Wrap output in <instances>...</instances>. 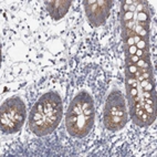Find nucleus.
Listing matches in <instances>:
<instances>
[{"instance_id":"1","label":"nucleus","mask_w":157,"mask_h":157,"mask_svg":"<svg viewBox=\"0 0 157 157\" xmlns=\"http://www.w3.org/2000/svg\"><path fill=\"white\" fill-rule=\"evenodd\" d=\"M125 89L133 123L137 126L154 123L157 102L153 67L125 64Z\"/></svg>"},{"instance_id":"2","label":"nucleus","mask_w":157,"mask_h":157,"mask_svg":"<svg viewBox=\"0 0 157 157\" xmlns=\"http://www.w3.org/2000/svg\"><path fill=\"white\" fill-rule=\"evenodd\" d=\"M63 114L61 96L48 92L38 100L29 114V128L36 136H45L59 126Z\"/></svg>"},{"instance_id":"3","label":"nucleus","mask_w":157,"mask_h":157,"mask_svg":"<svg viewBox=\"0 0 157 157\" xmlns=\"http://www.w3.org/2000/svg\"><path fill=\"white\" fill-rule=\"evenodd\" d=\"M95 109L91 95L85 91L78 92L67 107L65 126L67 133L76 138L85 137L94 125Z\"/></svg>"},{"instance_id":"4","label":"nucleus","mask_w":157,"mask_h":157,"mask_svg":"<svg viewBox=\"0 0 157 157\" xmlns=\"http://www.w3.org/2000/svg\"><path fill=\"white\" fill-rule=\"evenodd\" d=\"M120 20L123 30L133 31L137 36L149 39L151 11L147 1L144 0L122 1Z\"/></svg>"},{"instance_id":"5","label":"nucleus","mask_w":157,"mask_h":157,"mask_svg":"<svg viewBox=\"0 0 157 157\" xmlns=\"http://www.w3.org/2000/svg\"><path fill=\"white\" fill-rule=\"evenodd\" d=\"M25 114H27L25 105L19 96L7 98L1 104V109H0L1 131L7 134L19 132L25 123Z\"/></svg>"},{"instance_id":"6","label":"nucleus","mask_w":157,"mask_h":157,"mask_svg":"<svg viewBox=\"0 0 157 157\" xmlns=\"http://www.w3.org/2000/svg\"><path fill=\"white\" fill-rule=\"evenodd\" d=\"M127 123L125 100L120 90L109 93L104 107V126L111 132L121 131Z\"/></svg>"},{"instance_id":"7","label":"nucleus","mask_w":157,"mask_h":157,"mask_svg":"<svg viewBox=\"0 0 157 157\" xmlns=\"http://www.w3.org/2000/svg\"><path fill=\"white\" fill-rule=\"evenodd\" d=\"M111 0H84L85 14L93 27H100L107 20L112 7Z\"/></svg>"},{"instance_id":"8","label":"nucleus","mask_w":157,"mask_h":157,"mask_svg":"<svg viewBox=\"0 0 157 157\" xmlns=\"http://www.w3.org/2000/svg\"><path fill=\"white\" fill-rule=\"evenodd\" d=\"M71 3L70 0H51L45 1L44 5L51 17L54 20H60L67 13Z\"/></svg>"}]
</instances>
